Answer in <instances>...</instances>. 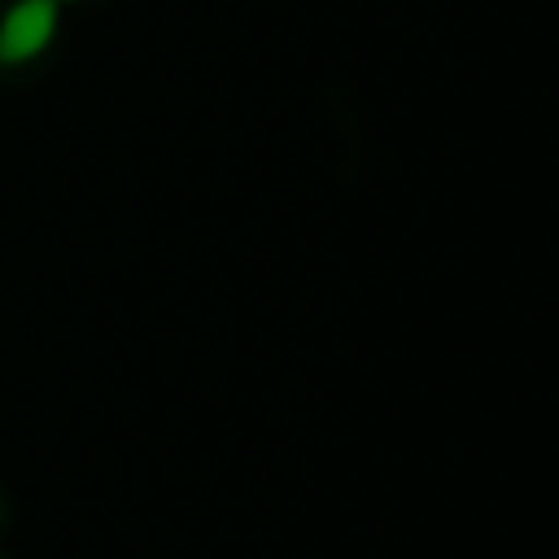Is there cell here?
<instances>
[{
  "label": "cell",
  "instance_id": "1",
  "mask_svg": "<svg viewBox=\"0 0 559 559\" xmlns=\"http://www.w3.org/2000/svg\"><path fill=\"white\" fill-rule=\"evenodd\" d=\"M57 0H17L0 17V66L35 61L57 35Z\"/></svg>",
  "mask_w": 559,
  "mask_h": 559
},
{
  "label": "cell",
  "instance_id": "2",
  "mask_svg": "<svg viewBox=\"0 0 559 559\" xmlns=\"http://www.w3.org/2000/svg\"><path fill=\"white\" fill-rule=\"evenodd\" d=\"M57 4H70V0H57Z\"/></svg>",
  "mask_w": 559,
  "mask_h": 559
}]
</instances>
